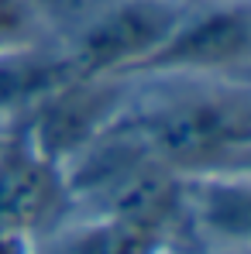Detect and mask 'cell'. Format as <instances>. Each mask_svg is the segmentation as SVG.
<instances>
[{"label":"cell","instance_id":"obj_5","mask_svg":"<svg viewBox=\"0 0 251 254\" xmlns=\"http://www.w3.org/2000/svg\"><path fill=\"white\" fill-rule=\"evenodd\" d=\"M73 216V192L59 162L42 155L17 127L0 151V237L48 241Z\"/></svg>","mask_w":251,"mask_h":254},{"label":"cell","instance_id":"obj_7","mask_svg":"<svg viewBox=\"0 0 251 254\" xmlns=\"http://www.w3.org/2000/svg\"><path fill=\"white\" fill-rule=\"evenodd\" d=\"M45 21H48L45 0H0V52L55 38L52 31H45Z\"/></svg>","mask_w":251,"mask_h":254},{"label":"cell","instance_id":"obj_4","mask_svg":"<svg viewBox=\"0 0 251 254\" xmlns=\"http://www.w3.org/2000/svg\"><path fill=\"white\" fill-rule=\"evenodd\" d=\"M131 89V76H69L17 117V130L42 155L66 165L124 114Z\"/></svg>","mask_w":251,"mask_h":254},{"label":"cell","instance_id":"obj_8","mask_svg":"<svg viewBox=\"0 0 251 254\" xmlns=\"http://www.w3.org/2000/svg\"><path fill=\"white\" fill-rule=\"evenodd\" d=\"M0 254H38V248L17 237H0Z\"/></svg>","mask_w":251,"mask_h":254},{"label":"cell","instance_id":"obj_10","mask_svg":"<svg viewBox=\"0 0 251 254\" xmlns=\"http://www.w3.org/2000/svg\"><path fill=\"white\" fill-rule=\"evenodd\" d=\"M166 254H213V251H200V248H189V251H179V248H168Z\"/></svg>","mask_w":251,"mask_h":254},{"label":"cell","instance_id":"obj_3","mask_svg":"<svg viewBox=\"0 0 251 254\" xmlns=\"http://www.w3.org/2000/svg\"><path fill=\"white\" fill-rule=\"evenodd\" d=\"M251 3L196 0L179 28L131 76H248Z\"/></svg>","mask_w":251,"mask_h":254},{"label":"cell","instance_id":"obj_2","mask_svg":"<svg viewBox=\"0 0 251 254\" xmlns=\"http://www.w3.org/2000/svg\"><path fill=\"white\" fill-rule=\"evenodd\" d=\"M196 0H96L55 45L73 76H131Z\"/></svg>","mask_w":251,"mask_h":254},{"label":"cell","instance_id":"obj_9","mask_svg":"<svg viewBox=\"0 0 251 254\" xmlns=\"http://www.w3.org/2000/svg\"><path fill=\"white\" fill-rule=\"evenodd\" d=\"M14 127H17V121H14V117L0 114V151H3V148H7V141L14 137Z\"/></svg>","mask_w":251,"mask_h":254},{"label":"cell","instance_id":"obj_1","mask_svg":"<svg viewBox=\"0 0 251 254\" xmlns=\"http://www.w3.org/2000/svg\"><path fill=\"white\" fill-rule=\"evenodd\" d=\"M121 124L179 179L251 165L248 76H131Z\"/></svg>","mask_w":251,"mask_h":254},{"label":"cell","instance_id":"obj_6","mask_svg":"<svg viewBox=\"0 0 251 254\" xmlns=\"http://www.w3.org/2000/svg\"><path fill=\"white\" fill-rule=\"evenodd\" d=\"M213 254H245L251 234V182L248 172H213L182 179L175 237Z\"/></svg>","mask_w":251,"mask_h":254}]
</instances>
